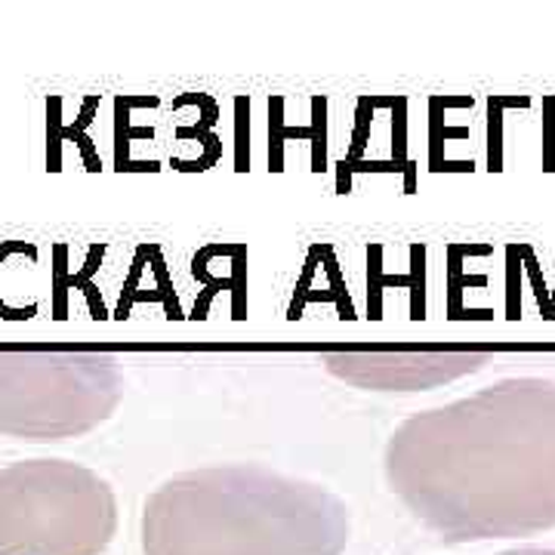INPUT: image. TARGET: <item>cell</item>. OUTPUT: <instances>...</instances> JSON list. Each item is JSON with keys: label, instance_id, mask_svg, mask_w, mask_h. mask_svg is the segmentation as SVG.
I'll return each instance as SVG.
<instances>
[{"label": "cell", "instance_id": "cell-6", "mask_svg": "<svg viewBox=\"0 0 555 555\" xmlns=\"http://www.w3.org/2000/svg\"><path fill=\"white\" fill-rule=\"evenodd\" d=\"M496 555H555V550H546V546H518V550H506V553Z\"/></svg>", "mask_w": 555, "mask_h": 555}, {"label": "cell", "instance_id": "cell-5", "mask_svg": "<svg viewBox=\"0 0 555 555\" xmlns=\"http://www.w3.org/2000/svg\"><path fill=\"white\" fill-rule=\"evenodd\" d=\"M491 352L423 349V352H327L331 377L367 392H426L481 371Z\"/></svg>", "mask_w": 555, "mask_h": 555}, {"label": "cell", "instance_id": "cell-2", "mask_svg": "<svg viewBox=\"0 0 555 555\" xmlns=\"http://www.w3.org/2000/svg\"><path fill=\"white\" fill-rule=\"evenodd\" d=\"M349 531V506L324 485L219 463L158 485L139 537L145 555H343Z\"/></svg>", "mask_w": 555, "mask_h": 555}, {"label": "cell", "instance_id": "cell-1", "mask_svg": "<svg viewBox=\"0 0 555 555\" xmlns=\"http://www.w3.org/2000/svg\"><path fill=\"white\" fill-rule=\"evenodd\" d=\"M383 473L404 509L444 543L555 528V379L506 377L408 416Z\"/></svg>", "mask_w": 555, "mask_h": 555}, {"label": "cell", "instance_id": "cell-4", "mask_svg": "<svg viewBox=\"0 0 555 555\" xmlns=\"http://www.w3.org/2000/svg\"><path fill=\"white\" fill-rule=\"evenodd\" d=\"M124 392L112 352H0V436L31 444L87 436L115 416Z\"/></svg>", "mask_w": 555, "mask_h": 555}, {"label": "cell", "instance_id": "cell-3", "mask_svg": "<svg viewBox=\"0 0 555 555\" xmlns=\"http://www.w3.org/2000/svg\"><path fill=\"white\" fill-rule=\"evenodd\" d=\"M118 534L112 485L72 460L0 469V555H102Z\"/></svg>", "mask_w": 555, "mask_h": 555}]
</instances>
